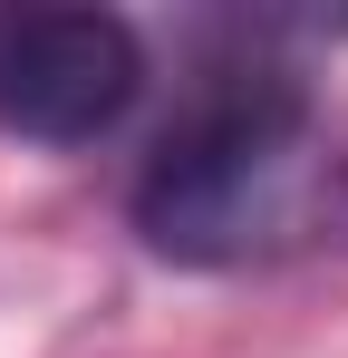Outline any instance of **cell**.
<instances>
[{
  "label": "cell",
  "instance_id": "obj_2",
  "mask_svg": "<svg viewBox=\"0 0 348 358\" xmlns=\"http://www.w3.org/2000/svg\"><path fill=\"white\" fill-rule=\"evenodd\" d=\"M145 87V39L116 10H0V136L97 145Z\"/></svg>",
  "mask_w": 348,
  "mask_h": 358
},
{
  "label": "cell",
  "instance_id": "obj_1",
  "mask_svg": "<svg viewBox=\"0 0 348 358\" xmlns=\"http://www.w3.org/2000/svg\"><path fill=\"white\" fill-rule=\"evenodd\" d=\"M126 213L184 271H242L310 242L339 213V145L319 126L310 78L271 59L213 68L184 97V117L155 136Z\"/></svg>",
  "mask_w": 348,
  "mask_h": 358
}]
</instances>
